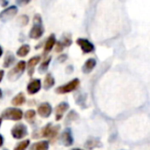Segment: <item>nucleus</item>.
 Masks as SVG:
<instances>
[{
	"label": "nucleus",
	"instance_id": "aec40b11",
	"mask_svg": "<svg viewBox=\"0 0 150 150\" xmlns=\"http://www.w3.org/2000/svg\"><path fill=\"white\" fill-rule=\"evenodd\" d=\"M25 101H26L25 95H24L23 93H20V94H18L17 96H15L13 98V100H11V104H13V106L18 107V106L23 105L24 103H25Z\"/></svg>",
	"mask_w": 150,
	"mask_h": 150
},
{
	"label": "nucleus",
	"instance_id": "1a4fd4ad",
	"mask_svg": "<svg viewBox=\"0 0 150 150\" xmlns=\"http://www.w3.org/2000/svg\"><path fill=\"white\" fill-rule=\"evenodd\" d=\"M52 123H47L46 125H44L43 127H41L38 131H35L32 135V137L35 138V139H39V138H48L50 134V131H52Z\"/></svg>",
	"mask_w": 150,
	"mask_h": 150
},
{
	"label": "nucleus",
	"instance_id": "cd10ccee",
	"mask_svg": "<svg viewBox=\"0 0 150 150\" xmlns=\"http://www.w3.org/2000/svg\"><path fill=\"white\" fill-rule=\"evenodd\" d=\"M61 43L64 46H70L71 43H72V40H71V37L67 34L62 36V39H61Z\"/></svg>",
	"mask_w": 150,
	"mask_h": 150
},
{
	"label": "nucleus",
	"instance_id": "bb28decb",
	"mask_svg": "<svg viewBox=\"0 0 150 150\" xmlns=\"http://www.w3.org/2000/svg\"><path fill=\"white\" fill-rule=\"evenodd\" d=\"M29 145H30L29 140H24V141L20 142V143L15 147L13 150H26L28 147H29Z\"/></svg>",
	"mask_w": 150,
	"mask_h": 150
},
{
	"label": "nucleus",
	"instance_id": "6e6552de",
	"mask_svg": "<svg viewBox=\"0 0 150 150\" xmlns=\"http://www.w3.org/2000/svg\"><path fill=\"white\" fill-rule=\"evenodd\" d=\"M52 105L47 102L41 103L37 108L38 114H39L41 117H43V118H47V117H50V114H52Z\"/></svg>",
	"mask_w": 150,
	"mask_h": 150
},
{
	"label": "nucleus",
	"instance_id": "f03ea898",
	"mask_svg": "<svg viewBox=\"0 0 150 150\" xmlns=\"http://www.w3.org/2000/svg\"><path fill=\"white\" fill-rule=\"evenodd\" d=\"M26 68H27V63H26L25 61H20V62H18L17 65H16V66L9 71L8 74H7V78H8L9 81L13 82L19 79L22 76V74L24 73Z\"/></svg>",
	"mask_w": 150,
	"mask_h": 150
},
{
	"label": "nucleus",
	"instance_id": "4c0bfd02",
	"mask_svg": "<svg viewBox=\"0 0 150 150\" xmlns=\"http://www.w3.org/2000/svg\"><path fill=\"white\" fill-rule=\"evenodd\" d=\"M1 98H2V91L0 90V99H1Z\"/></svg>",
	"mask_w": 150,
	"mask_h": 150
},
{
	"label": "nucleus",
	"instance_id": "9d476101",
	"mask_svg": "<svg viewBox=\"0 0 150 150\" xmlns=\"http://www.w3.org/2000/svg\"><path fill=\"white\" fill-rule=\"evenodd\" d=\"M73 142H74V139H73L71 129L67 127V129H65V131L62 133V135H61V143H62L63 145L69 147V146L72 145Z\"/></svg>",
	"mask_w": 150,
	"mask_h": 150
},
{
	"label": "nucleus",
	"instance_id": "a211bd4d",
	"mask_svg": "<svg viewBox=\"0 0 150 150\" xmlns=\"http://www.w3.org/2000/svg\"><path fill=\"white\" fill-rule=\"evenodd\" d=\"M48 147H50L48 141H40L32 144L30 150H48Z\"/></svg>",
	"mask_w": 150,
	"mask_h": 150
},
{
	"label": "nucleus",
	"instance_id": "2eb2a0df",
	"mask_svg": "<svg viewBox=\"0 0 150 150\" xmlns=\"http://www.w3.org/2000/svg\"><path fill=\"white\" fill-rule=\"evenodd\" d=\"M40 61V57L39 56H35L33 58H31L27 63V70H28V75L29 76H32L34 73V69H35V66L39 63Z\"/></svg>",
	"mask_w": 150,
	"mask_h": 150
},
{
	"label": "nucleus",
	"instance_id": "2f4dec72",
	"mask_svg": "<svg viewBox=\"0 0 150 150\" xmlns=\"http://www.w3.org/2000/svg\"><path fill=\"white\" fill-rule=\"evenodd\" d=\"M73 70H74V68H73V66H71V65H69V66H67V68H66V72L68 73V74H71V73L73 72Z\"/></svg>",
	"mask_w": 150,
	"mask_h": 150
},
{
	"label": "nucleus",
	"instance_id": "c85d7f7f",
	"mask_svg": "<svg viewBox=\"0 0 150 150\" xmlns=\"http://www.w3.org/2000/svg\"><path fill=\"white\" fill-rule=\"evenodd\" d=\"M19 23L21 26H26L28 23H29V18H28V16L24 15V16H21L19 19Z\"/></svg>",
	"mask_w": 150,
	"mask_h": 150
},
{
	"label": "nucleus",
	"instance_id": "473e14b6",
	"mask_svg": "<svg viewBox=\"0 0 150 150\" xmlns=\"http://www.w3.org/2000/svg\"><path fill=\"white\" fill-rule=\"evenodd\" d=\"M3 76H4V71H3V70H0V81L2 80Z\"/></svg>",
	"mask_w": 150,
	"mask_h": 150
},
{
	"label": "nucleus",
	"instance_id": "dca6fc26",
	"mask_svg": "<svg viewBox=\"0 0 150 150\" xmlns=\"http://www.w3.org/2000/svg\"><path fill=\"white\" fill-rule=\"evenodd\" d=\"M96 65H97V61L95 59H88V60L86 61V63L82 66V72L84 74H88V73H91L94 70Z\"/></svg>",
	"mask_w": 150,
	"mask_h": 150
},
{
	"label": "nucleus",
	"instance_id": "58836bf2",
	"mask_svg": "<svg viewBox=\"0 0 150 150\" xmlns=\"http://www.w3.org/2000/svg\"><path fill=\"white\" fill-rule=\"evenodd\" d=\"M1 123H2V117H0V127H1Z\"/></svg>",
	"mask_w": 150,
	"mask_h": 150
},
{
	"label": "nucleus",
	"instance_id": "393cba45",
	"mask_svg": "<svg viewBox=\"0 0 150 150\" xmlns=\"http://www.w3.org/2000/svg\"><path fill=\"white\" fill-rule=\"evenodd\" d=\"M30 52V45L29 44H23L19 50H17V54L19 57H26Z\"/></svg>",
	"mask_w": 150,
	"mask_h": 150
},
{
	"label": "nucleus",
	"instance_id": "4468645a",
	"mask_svg": "<svg viewBox=\"0 0 150 150\" xmlns=\"http://www.w3.org/2000/svg\"><path fill=\"white\" fill-rule=\"evenodd\" d=\"M84 147L88 150H93L95 148L102 147V142L99 139H97V138H88L86 143H84Z\"/></svg>",
	"mask_w": 150,
	"mask_h": 150
},
{
	"label": "nucleus",
	"instance_id": "f3484780",
	"mask_svg": "<svg viewBox=\"0 0 150 150\" xmlns=\"http://www.w3.org/2000/svg\"><path fill=\"white\" fill-rule=\"evenodd\" d=\"M75 102L82 108H86V94L83 92H78L75 94Z\"/></svg>",
	"mask_w": 150,
	"mask_h": 150
},
{
	"label": "nucleus",
	"instance_id": "423d86ee",
	"mask_svg": "<svg viewBox=\"0 0 150 150\" xmlns=\"http://www.w3.org/2000/svg\"><path fill=\"white\" fill-rule=\"evenodd\" d=\"M28 135V129L24 123H17L11 129V136L15 139L20 140Z\"/></svg>",
	"mask_w": 150,
	"mask_h": 150
},
{
	"label": "nucleus",
	"instance_id": "f8f14e48",
	"mask_svg": "<svg viewBox=\"0 0 150 150\" xmlns=\"http://www.w3.org/2000/svg\"><path fill=\"white\" fill-rule=\"evenodd\" d=\"M69 109V104L67 102H62L56 108V120L59 121L63 118L65 112Z\"/></svg>",
	"mask_w": 150,
	"mask_h": 150
},
{
	"label": "nucleus",
	"instance_id": "7ed1b4c3",
	"mask_svg": "<svg viewBox=\"0 0 150 150\" xmlns=\"http://www.w3.org/2000/svg\"><path fill=\"white\" fill-rule=\"evenodd\" d=\"M2 118L7 120H21L23 118V111L19 108H7L2 112Z\"/></svg>",
	"mask_w": 150,
	"mask_h": 150
},
{
	"label": "nucleus",
	"instance_id": "0eeeda50",
	"mask_svg": "<svg viewBox=\"0 0 150 150\" xmlns=\"http://www.w3.org/2000/svg\"><path fill=\"white\" fill-rule=\"evenodd\" d=\"M76 43L80 46L83 54H90V52H93L95 50V45L86 38H78L76 40Z\"/></svg>",
	"mask_w": 150,
	"mask_h": 150
},
{
	"label": "nucleus",
	"instance_id": "a19ab883",
	"mask_svg": "<svg viewBox=\"0 0 150 150\" xmlns=\"http://www.w3.org/2000/svg\"><path fill=\"white\" fill-rule=\"evenodd\" d=\"M3 150H7V149H3Z\"/></svg>",
	"mask_w": 150,
	"mask_h": 150
},
{
	"label": "nucleus",
	"instance_id": "ea45409f",
	"mask_svg": "<svg viewBox=\"0 0 150 150\" xmlns=\"http://www.w3.org/2000/svg\"><path fill=\"white\" fill-rule=\"evenodd\" d=\"M72 150H83V149H80V148H74V149Z\"/></svg>",
	"mask_w": 150,
	"mask_h": 150
},
{
	"label": "nucleus",
	"instance_id": "6ab92c4d",
	"mask_svg": "<svg viewBox=\"0 0 150 150\" xmlns=\"http://www.w3.org/2000/svg\"><path fill=\"white\" fill-rule=\"evenodd\" d=\"M54 86V78L50 73H47L45 75V78H44L43 81V88L44 90H50L52 86Z\"/></svg>",
	"mask_w": 150,
	"mask_h": 150
},
{
	"label": "nucleus",
	"instance_id": "4be33fe9",
	"mask_svg": "<svg viewBox=\"0 0 150 150\" xmlns=\"http://www.w3.org/2000/svg\"><path fill=\"white\" fill-rule=\"evenodd\" d=\"M79 119V115L76 111L71 110L68 114L66 115V118H65V121H66L67 125H69L70 122H73V121H76Z\"/></svg>",
	"mask_w": 150,
	"mask_h": 150
},
{
	"label": "nucleus",
	"instance_id": "9b49d317",
	"mask_svg": "<svg viewBox=\"0 0 150 150\" xmlns=\"http://www.w3.org/2000/svg\"><path fill=\"white\" fill-rule=\"evenodd\" d=\"M40 88H41V80L35 78V79H32L31 81L28 83L27 92L29 95H35L39 92Z\"/></svg>",
	"mask_w": 150,
	"mask_h": 150
},
{
	"label": "nucleus",
	"instance_id": "a878e982",
	"mask_svg": "<svg viewBox=\"0 0 150 150\" xmlns=\"http://www.w3.org/2000/svg\"><path fill=\"white\" fill-rule=\"evenodd\" d=\"M60 125H52V131H50V136H48V138H50V140H52L54 141V139H56L57 137H58V134H59V131H60Z\"/></svg>",
	"mask_w": 150,
	"mask_h": 150
},
{
	"label": "nucleus",
	"instance_id": "b1692460",
	"mask_svg": "<svg viewBox=\"0 0 150 150\" xmlns=\"http://www.w3.org/2000/svg\"><path fill=\"white\" fill-rule=\"evenodd\" d=\"M50 61H52V58H50V57H48V58L46 59L45 61H43V62H42L41 64H40L39 68H38V72H39L40 74H42V73H45L46 71H47Z\"/></svg>",
	"mask_w": 150,
	"mask_h": 150
},
{
	"label": "nucleus",
	"instance_id": "412c9836",
	"mask_svg": "<svg viewBox=\"0 0 150 150\" xmlns=\"http://www.w3.org/2000/svg\"><path fill=\"white\" fill-rule=\"evenodd\" d=\"M15 61H16V58H15V56H13V52H8L6 54V56H5V58H4L3 67H4V68H8V67H11V65H13Z\"/></svg>",
	"mask_w": 150,
	"mask_h": 150
},
{
	"label": "nucleus",
	"instance_id": "7c9ffc66",
	"mask_svg": "<svg viewBox=\"0 0 150 150\" xmlns=\"http://www.w3.org/2000/svg\"><path fill=\"white\" fill-rule=\"evenodd\" d=\"M67 58H68V56H67L66 54H61V56L59 57L58 59H57V62H58V63H64L65 61L67 60Z\"/></svg>",
	"mask_w": 150,
	"mask_h": 150
},
{
	"label": "nucleus",
	"instance_id": "c756f323",
	"mask_svg": "<svg viewBox=\"0 0 150 150\" xmlns=\"http://www.w3.org/2000/svg\"><path fill=\"white\" fill-rule=\"evenodd\" d=\"M63 48H64V45L61 43V41H57V43H56V52H61L63 50Z\"/></svg>",
	"mask_w": 150,
	"mask_h": 150
},
{
	"label": "nucleus",
	"instance_id": "5701e85b",
	"mask_svg": "<svg viewBox=\"0 0 150 150\" xmlns=\"http://www.w3.org/2000/svg\"><path fill=\"white\" fill-rule=\"evenodd\" d=\"M35 116H36V111L33 110V109H29V110H27L25 112V114H24V117H25V119L28 121V122L32 123L34 121V119H35Z\"/></svg>",
	"mask_w": 150,
	"mask_h": 150
},
{
	"label": "nucleus",
	"instance_id": "c9c22d12",
	"mask_svg": "<svg viewBox=\"0 0 150 150\" xmlns=\"http://www.w3.org/2000/svg\"><path fill=\"white\" fill-rule=\"evenodd\" d=\"M18 3L23 5V4H27V3H29V1H24V2H23V1H18Z\"/></svg>",
	"mask_w": 150,
	"mask_h": 150
},
{
	"label": "nucleus",
	"instance_id": "20e7f679",
	"mask_svg": "<svg viewBox=\"0 0 150 150\" xmlns=\"http://www.w3.org/2000/svg\"><path fill=\"white\" fill-rule=\"evenodd\" d=\"M79 86V79L78 78H74L73 80L69 81L67 84H64V86H60L56 88V93L57 94H68V93L74 92L76 88Z\"/></svg>",
	"mask_w": 150,
	"mask_h": 150
},
{
	"label": "nucleus",
	"instance_id": "72a5a7b5",
	"mask_svg": "<svg viewBox=\"0 0 150 150\" xmlns=\"http://www.w3.org/2000/svg\"><path fill=\"white\" fill-rule=\"evenodd\" d=\"M0 4L2 5V6H6L8 4V1H0Z\"/></svg>",
	"mask_w": 150,
	"mask_h": 150
},
{
	"label": "nucleus",
	"instance_id": "ddd939ff",
	"mask_svg": "<svg viewBox=\"0 0 150 150\" xmlns=\"http://www.w3.org/2000/svg\"><path fill=\"white\" fill-rule=\"evenodd\" d=\"M57 43V40H56V36L54 34H52V35L48 36V38L45 40V44H44V52H43V56H46L50 50H52L54 45Z\"/></svg>",
	"mask_w": 150,
	"mask_h": 150
},
{
	"label": "nucleus",
	"instance_id": "f704fd0d",
	"mask_svg": "<svg viewBox=\"0 0 150 150\" xmlns=\"http://www.w3.org/2000/svg\"><path fill=\"white\" fill-rule=\"evenodd\" d=\"M3 145V137L1 135H0V147Z\"/></svg>",
	"mask_w": 150,
	"mask_h": 150
},
{
	"label": "nucleus",
	"instance_id": "f257e3e1",
	"mask_svg": "<svg viewBox=\"0 0 150 150\" xmlns=\"http://www.w3.org/2000/svg\"><path fill=\"white\" fill-rule=\"evenodd\" d=\"M33 22H34V25H33V27L31 28V30H30L29 36L32 39H38V38H40L43 35V32H44L43 26H42L41 16L38 15V13L35 15V17H34V19H33Z\"/></svg>",
	"mask_w": 150,
	"mask_h": 150
},
{
	"label": "nucleus",
	"instance_id": "39448f33",
	"mask_svg": "<svg viewBox=\"0 0 150 150\" xmlns=\"http://www.w3.org/2000/svg\"><path fill=\"white\" fill-rule=\"evenodd\" d=\"M17 13H18V7L16 5H11L9 7H6V8H4L0 13V21L3 22V23L11 21V19H13L17 16Z\"/></svg>",
	"mask_w": 150,
	"mask_h": 150
},
{
	"label": "nucleus",
	"instance_id": "e433bc0d",
	"mask_svg": "<svg viewBox=\"0 0 150 150\" xmlns=\"http://www.w3.org/2000/svg\"><path fill=\"white\" fill-rule=\"evenodd\" d=\"M2 47H1V46H0V57H1V56H2Z\"/></svg>",
	"mask_w": 150,
	"mask_h": 150
}]
</instances>
